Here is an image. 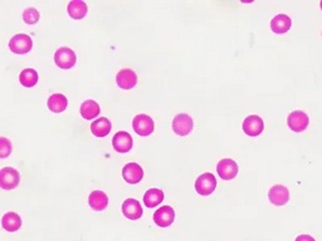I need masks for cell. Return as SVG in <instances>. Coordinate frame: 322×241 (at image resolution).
Masks as SVG:
<instances>
[{
    "label": "cell",
    "mask_w": 322,
    "mask_h": 241,
    "mask_svg": "<svg viewBox=\"0 0 322 241\" xmlns=\"http://www.w3.org/2000/svg\"><path fill=\"white\" fill-rule=\"evenodd\" d=\"M263 128H265V123H263V120L260 116H248V117L243 121V131H244V133L248 134V136H260V134L262 133Z\"/></svg>",
    "instance_id": "cell-8"
},
{
    "label": "cell",
    "mask_w": 322,
    "mask_h": 241,
    "mask_svg": "<svg viewBox=\"0 0 322 241\" xmlns=\"http://www.w3.org/2000/svg\"><path fill=\"white\" fill-rule=\"evenodd\" d=\"M68 106V101L67 98L63 95H59V93H55V95H52L48 100V107L52 112L54 113H60L63 111H66Z\"/></svg>",
    "instance_id": "cell-22"
},
{
    "label": "cell",
    "mask_w": 322,
    "mask_h": 241,
    "mask_svg": "<svg viewBox=\"0 0 322 241\" xmlns=\"http://www.w3.org/2000/svg\"><path fill=\"white\" fill-rule=\"evenodd\" d=\"M215 187H217V180H215L214 175L210 174V172L200 175L195 181V190L202 196L212 195L215 191Z\"/></svg>",
    "instance_id": "cell-1"
},
{
    "label": "cell",
    "mask_w": 322,
    "mask_h": 241,
    "mask_svg": "<svg viewBox=\"0 0 322 241\" xmlns=\"http://www.w3.org/2000/svg\"><path fill=\"white\" fill-rule=\"evenodd\" d=\"M292 27V20L288 15L278 14L271 22V28L276 34H285Z\"/></svg>",
    "instance_id": "cell-16"
},
{
    "label": "cell",
    "mask_w": 322,
    "mask_h": 241,
    "mask_svg": "<svg viewBox=\"0 0 322 241\" xmlns=\"http://www.w3.org/2000/svg\"><path fill=\"white\" fill-rule=\"evenodd\" d=\"M116 82L122 90H131L138 83V75L131 69H122L116 75Z\"/></svg>",
    "instance_id": "cell-15"
},
{
    "label": "cell",
    "mask_w": 322,
    "mask_h": 241,
    "mask_svg": "<svg viewBox=\"0 0 322 241\" xmlns=\"http://www.w3.org/2000/svg\"><path fill=\"white\" fill-rule=\"evenodd\" d=\"M111 121L106 117H101L98 120L93 121L91 124V132L96 137H106L111 132Z\"/></svg>",
    "instance_id": "cell-18"
},
{
    "label": "cell",
    "mask_w": 322,
    "mask_h": 241,
    "mask_svg": "<svg viewBox=\"0 0 322 241\" xmlns=\"http://www.w3.org/2000/svg\"><path fill=\"white\" fill-rule=\"evenodd\" d=\"M288 127L295 132H302L307 128L310 123V118L302 111H293L287 118Z\"/></svg>",
    "instance_id": "cell-7"
},
{
    "label": "cell",
    "mask_w": 322,
    "mask_h": 241,
    "mask_svg": "<svg viewBox=\"0 0 322 241\" xmlns=\"http://www.w3.org/2000/svg\"><path fill=\"white\" fill-rule=\"evenodd\" d=\"M33 47V40L27 34H17L10 39L9 48L15 54H25Z\"/></svg>",
    "instance_id": "cell-3"
},
{
    "label": "cell",
    "mask_w": 322,
    "mask_h": 241,
    "mask_svg": "<svg viewBox=\"0 0 322 241\" xmlns=\"http://www.w3.org/2000/svg\"><path fill=\"white\" fill-rule=\"evenodd\" d=\"M23 20H24L27 24H35V23L39 20V13L34 8H28L23 13Z\"/></svg>",
    "instance_id": "cell-25"
},
{
    "label": "cell",
    "mask_w": 322,
    "mask_h": 241,
    "mask_svg": "<svg viewBox=\"0 0 322 241\" xmlns=\"http://www.w3.org/2000/svg\"><path fill=\"white\" fill-rule=\"evenodd\" d=\"M320 7H321V9H322V0H321V3H320Z\"/></svg>",
    "instance_id": "cell-28"
},
{
    "label": "cell",
    "mask_w": 322,
    "mask_h": 241,
    "mask_svg": "<svg viewBox=\"0 0 322 241\" xmlns=\"http://www.w3.org/2000/svg\"><path fill=\"white\" fill-rule=\"evenodd\" d=\"M217 171L223 180H232L237 176L239 169H238L237 162L233 161L232 158H223L218 164Z\"/></svg>",
    "instance_id": "cell-9"
},
{
    "label": "cell",
    "mask_w": 322,
    "mask_h": 241,
    "mask_svg": "<svg viewBox=\"0 0 322 241\" xmlns=\"http://www.w3.org/2000/svg\"><path fill=\"white\" fill-rule=\"evenodd\" d=\"M19 172L13 167H4L0 171V186L4 190H13L19 184Z\"/></svg>",
    "instance_id": "cell-5"
},
{
    "label": "cell",
    "mask_w": 322,
    "mask_h": 241,
    "mask_svg": "<svg viewBox=\"0 0 322 241\" xmlns=\"http://www.w3.org/2000/svg\"><path fill=\"white\" fill-rule=\"evenodd\" d=\"M87 4L83 0H73L68 4V14L73 19H82L87 14Z\"/></svg>",
    "instance_id": "cell-21"
},
{
    "label": "cell",
    "mask_w": 322,
    "mask_h": 241,
    "mask_svg": "<svg viewBox=\"0 0 322 241\" xmlns=\"http://www.w3.org/2000/svg\"><path fill=\"white\" fill-rule=\"evenodd\" d=\"M144 176V170L138 164H127L122 169V177L128 184H138L141 181Z\"/></svg>",
    "instance_id": "cell-12"
},
{
    "label": "cell",
    "mask_w": 322,
    "mask_h": 241,
    "mask_svg": "<svg viewBox=\"0 0 322 241\" xmlns=\"http://www.w3.org/2000/svg\"><path fill=\"white\" fill-rule=\"evenodd\" d=\"M172 129L179 136H187L192 129V120L186 113H180L175 116L172 121Z\"/></svg>",
    "instance_id": "cell-6"
},
{
    "label": "cell",
    "mask_w": 322,
    "mask_h": 241,
    "mask_svg": "<svg viewBox=\"0 0 322 241\" xmlns=\"http://www.w3.org/2000/svg\"><path fill=\"white\" fill-rule=\"evenodd\" d=\"M175 211L171 206H162L154 214V221L158 226L167 227L174 222Z\"/></svg>",
    "instance_id": "cell-11"
},
{
    "label": "cell",
    "mask_w": 322,
    "mask_h": 241,
    "mask_svg": "<svg viewBox=\"0 0 322 241\" xmlns=\"http://www.w3.org/2000/svg\"><path fill=\"white\" fill-rule=\"evenodd\" d=\"M81 116L85 120H93L100 115V106L96 101L87 100L81 105Z\"/></svg>",
    "instance_id": "cell-20"
},
{
    "label": "cell",
    "mask_w": 322,
    "mask_h": 241,
    "mask_svg": "<svg viewBox=\"0 0 322 241\" xmlns=\"http://www.w3.org/2000/svg\"><path fill=\"white\" fill-rule=\"evenodd\" d=\"M133 128L140 136H149L154 132V121L148 115H138L133 121Z\"/></svg>",
    "instance_id": "cell-4"
},
{
    "label": "cell",
    "mask_w": 322,
    "mask_h": 241,
    "mask_svg": "<svg viewBox=\"0 0 322 241\" xmlns=\"http://www.w3.org/2000/svg\"><path fill=\"white\" fill-rule=\"evenodd\" d=\"M268 199L276 206H283L290 200V192H288L287 187L282 186V185H276L268 192Z\"/></svg>",
    "instance_id": "cell-10"
},
{
    "label": "cell",
    "mask_w": 322,
    "mask_h": 241,
    "mask_svg": "<svg viewBox=\"0 0 322 241\" xmlns=\"http://www.w3.org/2000/svg\"><path fill=\"white\" fill-rule=\"evenodd\" d=\"M112 146L120 153H126L133 147V137L127 132H117L112 138Z\"/></svg>",
    "instance_id": "cell-13"
},
{
    "label": "cell",
    "mask_w": 322,
    "mask_h": 241,
    "mask_svg": "<svg viewBox=\"0 0 322 241\" xmlns=\"http://www.w3.org/2000/svg\"><path fill=\"white\" fill-rule=\"evenodd\" d=\"M10 152H12V144L5 137H2L0 138V157L5 158L7 156H9Z\"/></svg>",
    "instance_id": "cell-26"
},
{
    "label": "cell",
    "mask_w": 322,
    "mask_h": 241,
    "mask_svg": "<svg viewBox=\"0 0 322 241\" xmlns=\"http://www.w3.org/2000/svg\"><path fill=\"white\" fill-rule=\"evenodd\" d=\"M19 81L24 87H33V86L37 85L38 82V73L37 70L32 69V68H27V69L22 70L19 75Z\"/></svg>",
    "instance_id": "cell-24"
},
{
    "label": "cell",
    "mask_w": 322,
    "mask_h": 241,
    "mask_svg": "<svg viewBox=\"0 0 322 241\" xmlns=\"http://www.w3.org/2000/svg\"><path fill=\"white\" fill-rule=\"evenodd\" d=\"M88 204L95 211H102L107 207L108 197L103 191H93L88 197Z\"/></svg>",
    "instance_id": "cell-17"
},
{
    "label": "cell",
    "mask_w": 322,
    "mask_h": 241,
    "mask_svg": "<svg viewBox=\"0 0 322 241\" xmlns=\"http://www.w3.org/2000/svg\"><path fill=\"white\" fill-rule=\"evenodd\" d=\"M76 60H77L76 53L71 48H59L54 54L55 64L59 68H62V69H70V68H72L76 64Z\"/></svg>",
    "instance_id": "cell-2"
},
{
    "label": "cell",
    "mask_w": 322,
    "mask_h": 241,
    "mask_svg": "<svg viewBox=\"0 0 322 241\" xmlns=\"http://www.w3.org/2000/svg\"><path fill=\"white\" fill-rule=\"evenodd\" d=\"M164 200V192L159 189H150L144 196V202L148 207H155L160 205Z\"/></svg>",
    "instance_id": "cell-23"
},
{
    "label": "cell",
    "mask_w": 322,
    "mask_h": 241,
    "mask_svg": "<svg viewBox=\"0 0 322 241\" xmlns=\"http://www.w3.org/2000/svg\"><path fill=\"white\" fill-rule=\"evenodd\" d=\"M143 207L140 202L135 199H127L122 204V214L128 220H139L143 216Z\"/></svg>",
    "instance_id": "cell-14"
},
{
    "label": "cell",
    "mask_w": 322,
    "mask_h": 241,
    "mask_svg": "<svg viewBox=\"0 0 322 241\" xmlns=\"http://www.w3.org/2000/svg\"><path fill=\"white\" fill-rule=\"evenodd\" d=\"M295 241H316V240L313 239L312 236H310V235H300V236L296 237Z\"/></svg>",
    "instance_id": "cell-27"
},
{
    "label": "cell",
    "mask_w": 322,
    "mask_h": 241,
    "mask_svg": "<svg viewBox=\"0 0 322 241\" xmlns=\"http://www.w3.org/2000/svg\"><path fill=\"white\" fill-rule=\"evenodd\" d=\"M2 225L7 231H18L20 226H22V219L15 212H7L2 219Z\"/></svg>",
    "instance_id": "cell-19"
}]
</instances>
